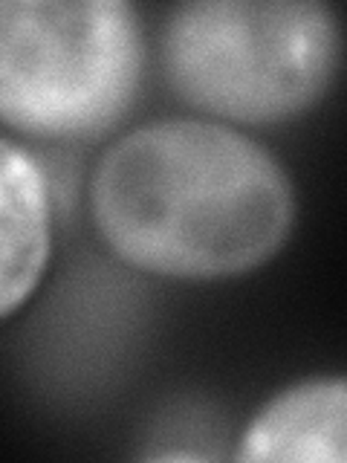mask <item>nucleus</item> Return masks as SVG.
Segmentation results:
<instances>
[{
	"label": "nucleus",
	"mask_w": 347,
	"mask_h": 463,
	"mask_svg": "<svg viewBox=\"0 0 347 463\" xmlns=\"http://www.w3.org/2000/svg\"><path fill=\"white\" fill-rule=\"evenodd\" d=\"M145 41L125 0H0V122L79 139L136 101Z\"/></svg>",
	"instance_id": "7ed1b4c3"
},
{
	"label": "nucleus",
	"mask_w": 347,
	"mask_h": 463,
	"mask_svg": "<svg viewBox=\"0 0 347 463\" xmlns=\"http://www.w3.org/2000/svg\"><path fill=\"white\" fill-rule=\"evenodd\" d=\"M339 64V14L322 0H194L163 29L174 96L226 122L295 119L330 93Z\"/></svg>",
	"instance_id": "f03ea898"
},
{
	"label": "nucleus",
	"mask_w": 347,
	"mask_h": 463,
	"mask_svg": "<svg viewBox=\"0 0 347 463\" xmlns=\"http://www.w3.org/2000/svg\"><path fill=\"white\" fill-rule=\"evenodd\" d=\"M101 241L127 267L214 281L264 267L295 223L293 180L240 130L165 119L101 154L90 180Z\"/></svg>",
	"instance_id": "f257e3e1"
},
{
	"label": "nucleus",
	"mask_w": 347,
	"mask_h": 463,
	"mask_svg": "<svg viewBox=\"0 0 347 463\" xmlns=\"http://www.w3.org/2000/svg\"><path fill=\"white\" fill-rule=\"evenodd\" d=\"M347 383L310 376L275 394L246 426L238 460L246 463H344Z\"/></svg>",
	"instance_id": "20e7f679"
},
{
	"label": "nucleus",
	"mask_w": 347,
	"mask_h": 463,
	"mask_svg": "<svg viewBox=\"0 0 347 463\" xmlns=\"http://www.w3.org/2000/svg\"><path fill=\"white\" fill-rule=\"evenodd\" d=\"M50 246L47 180L21 145L0 139V318L35 293Z\"/></svg>",
	"instance_id": "39448f33"
}]
</instances>
